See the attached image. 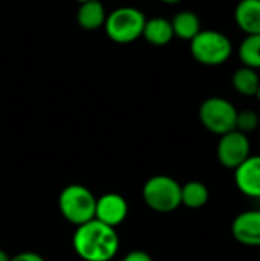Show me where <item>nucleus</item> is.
Here are the masks:
<instances>
[{
	"mask_svg": "<svg viewBox=\"0 0 260 261\" xmlns=\"http://www.w3.org/2000/svg\"><path fill=\"white\" fill-rule=\"evenodd\" d=\"M159 2H162L166 5H176V3H181L182 0H159Z\"/></svg>",
	"mask_w": 260,
	"mask_h": 261,
	"instance_id": "obj_22",
	"label": "nucleus"
},
{
	"mask_svg": "<svg viewBox=\"0 0 260 261\" xmlns=\"http://www.w3.org/2000/svg\"><path fill=\"white\" fill-rule=\"evenodd\" d=\"M216 156L224 168L236 170L245 159L251 156V142L248 135L239 130L222 135L216 147Z\"/></svg>",
	"mask_w": 260,
	"mask_h": 261,
	"instance_id": "obj_7",
	"label": "nucleus"
},
{
	"mask_svg": "<svg viewBox=\"0 0 260 261\" xmlns=\"http://www.w3.org/2000/svg\"><path fill=\"white\" fill-rule=\"evenodd\" d=\"M143 199L156 213H173L181 206V185L170 176H153L143 187Z\"/></svg>",
	"mask_w": 260,
	"mask_h": 261,
	"instance_id": "obj_5",
	"label": "nucleus"
},
{
	"mask_svg": "<svg viewBox=\"0 0 260 261\" xmlns=\"http://www.w3.org/2000/svg\"><path fill=\"white\" fill-rule=\"evenodd\" d=\"M234 184L244 196L260 199V154H251L234 170Z\"/></svg>",
	"mask_w": 260,
	"mask_h": 261,
	"instance_id": "obj_10",
	"label": "nucleus"
},
{
	"mask_svg": "<svg viewBox=\"0 0 260 261\" xmlns=\"http://www.w3.org/2000/svg\"><path fill=\"white\" fill-rule=\"evenodd\" d=\"M238 55L242 66L251 67L254 70L260 69V34L245 35L238 47Z\"/></svg>",
	"mask_w": 260,
	"mask_h": 261,
	"instance_id": "obj_17",
	"label": "nucleus"
},
{
	"mask_svg": "<svg viewBox=\"0 0 260 261\" xmlns=\"http://www.w3.org/2000/svg\"><path fill=\"white\" fill-rule=\"evenodd\" d=\"M106 11L101 2L98 0H87L80 3L77 11V21L86 31H95L104 26L106 21Z\"/></svg>",
	"mask_w": 260,
	"mask_h": 261,
	"instance_id": "obj_12",
	"label": "nucleus"
},
{
	"mask_svg": "<svg viewBox=\"0 0 260 261\" xmlns=\"http://www.w3.org/2000/svg\"><path fill=\"white\" fill-rule=\"evenodd\" d=\"M146 20V15L139 9L123 6L106 17L104 31L107 37L115 43H132L143 37Z\"/></svg>",
	"mask_w": 260,
	"mask_h": 261,
	"instance_id": "obj_4",
	"label": "nucleus"
},
{
	"mask_svg": "<svg viewBox=\"0 0 260 261\" xmlns=\"http://www.w3.org/2000/svg\"><path fill=\"white\" fill-rule=\"evenodd\" d=\"M234 23L245 35L260 34V0H241L234 8Z\"/></svg>",
	"mask_w": 260,
	"mask_h": 261,
	"instance_id": "obj_11",
	"label": "nucleus"
},
{
	"mask_svg": "<svg viewBox=\"0 0 260 261\" xmlns=\"http://www.w3.org/2000/svg\"><path fill=\"white\" fill-rule=\"evenodd\" d=\"M129 213V205L127 200L116 193H107L97 199V206H95V219L100 220L101 223L116 228L121 225Z\"/></svg>",
	"mask_w": 260,
	"mask_h": 261,
	"instance_id": "obj_8",
	"label": "nucleus"
},
{
	"mask_svg": "<svg viewBox=\"0 0 260 261\" xmlns=\"http://www.w3.org/2000/svg\"><path fill=\"white\" fill-rule=\"evenodd\" d=\"M231 84L238 93L244 96H256L260 86V76L257 70L247 66H241L234 70Z\"/></svg>",
	"mask_w": 260,
	"mask_h": 261,
	"instance_id": "obj_15",
	"label": "nucleus"
},
{
	"mask_svg": "<svg viewBox=\"0 0 260 261\" xmlns=\"http://www.w3.org/2000/svg\"><path fill=\"white\" fill-rule=\"evenodd\" d=\"M238 112L231 101L222 96H210L199 107V121L208 132L222 136L236 130Z\"/></svg>",
	"mask_w": 260,
	"mask_h": 261,
	"instance_id": "obj_6",
	"label": "nucleus"
},
{
	"mask_svg": "<svg viewBox=\"0 0 260 261\" xmlns=\"http://www.w3.org/2000/svg\"><path fill=\"white\" fill-rule=\"evenodd\" d=\"M72 245L81 260L110 261L118 252L120 239L115 228L93 219L77 226Z\"/></svg>",
	"mask_w": 260,
	"mask_h": 261,
	"instance_id": "obj_1",
	"label": "nucleus"
},
{
	"mask_svg": "<svg viewBox=\"0 0 260 261\" xmlns=\"http://www.w3.org/2000/svg\"><path fill=\"white\" fill-rule=\"evenodd\" d=\"M9 261H44L41 255L37 252H20L15 257H12Z\"/></svg>",
	"mask_w": 260,
	"mask_h": 261,
	"instance_id": "obj_20",
	"label": "nucleus"
},
{
	"mask_svg": "<svg viewBox=\"0 0 260 261\" xmlns=\"http://www.w3.org/2000/svg\"><path fill=\"white\" fill-rule=\"evenodd\" d=\"M143 37L146 41H149L153 46H166L173 40V28L170 20L164 17H153L150 20H146Z\"/></svg>",
	"mask_w": 260,
	"mask_h": 261,
	"instance_id": "obj_13",
	"label": "nucleus"
},
{
	"mask_svg": "<svg viewBox=\"0 0 260 261\" xmlns=\"http://www.w3.org/2000/svg\"><path fill=\"white\" fill-rule=\"evenodd\" d=\"M78 3H83V2H87V0H77Z\"/></svg>",
	"mask_w": 260,
	"mask_h": 261,
	"instance_id": "obj_24",
	"label": "nucleus"
},
{
	"mask_svg": "<svg viewBox=\"0 0 260 261\" xmlns=\"http://www.w3.org/2000/svg\"><path fill=\"white\" fill-rule=\"evenodd\" d=\"M97 197L84 185H67L58 197L61 216L72 225L80 226L95 219Z\"/></svg>",
	"mask_w": 260,
	"mask_h": 261,
	"instance_id": "obj_3",
	"label": "nucleus"
},
{
	"mask_svg": "<svg viewBox=\"0 0 260 261\" xmlns=\"http://www.w3.org/2000/svg\"><path fill=\"white\" fill-rule=\"evenodd\" d=\"M210 199V193L205 184L199 180L187 182L181 185V205H185L190 210H198L207 205Z\"/></svg>",
	"mask_w": 260,
	"mask_h": 261,
	"instance_id": "obj_16",
	"label": "nucleus"
},
{
	"mask_svg": "<svg viewBox=\"0 0 260 261\" xmlns=\"http://www.w3.org/2000/svg\"><path fill=\"white\" fill-rule=\"evenodd\" d=\"M233 43L221 31L204 29L190 41V52L193 58L204 66H222L233 55Z\"/></svg>",
	"mask_w": 260,
	"mask_h": 261,
	"instance_id": "obj_2",
	"label": "nucleus"
},
{
	"mask_svg": "<svg viewBox=\"0 0 260 261\" xmlns=\"http://www.w3.org/2000/svg\"><path fill=\"white\" fill-rule=\"evenodd\" d=\"M123 261H153V258L144 251H132L124 257Z\"/></svg>",
	"mask_w": 260,
	"mask_h": 261,
	"instance_id": "obj_19",
	"label": "nucleus"
},
{
	"mask_svg": "<svg viewBox=\"0 0 260 261\" xmlns=\"http://www.w3.org/2000/svg\"><path fill=\"white\" fill-rule=\"evenodd\" d=\"M256 98L259 99V102H260V86H259V90H257V95H256Z\"/></svg>",
	"mask_w": 260,
	"mask_h": 261,
	"instance_id": "obj_23",
	"label": "nucleus"
},
{
	"mask_svg": "<svg viewBox=\"0 0 260 261\" xmlns=\"http://www.w3.org/2000/svg\"><path fill=\"white\" fill-rule=\"evenodd\" d=\"M231 234L244 246H260V210H247L238 214L231 225Z\"/></svg>",
	"mask_w": 260,
	"mask_h": 261,
	"instance_id": "obj_9",
	"label": "nucleus"
},
{
	"mask_svg": "<svg viewBox=\"0 0 260 261\" xmlns=\"http://www.w3.org/2000/svg\"><path fill=\"white\" fill-rule=\"evenodd\" d=\"M170 23H172V28H173V35L181 38V40H185V41H192L202 31L199 17L192 11L178 12L170 20Z\"/></svg>",
	"mask_w": 260,
	"mask_h": 261,
	"instance_id": "obj_14",
	"label": "nucleus"
},
{
	"mask_svg": "<svg viewBox=\"0 0 260 261\" xmlns=\"http://www.w3.org/2000/svg\"><path fill=\"white\" fill-rule=\"evenodd\" d=\"M260 124V118L257 115V112L254 110H241L238 112V119H236V130L248 135L254 130H257Z\"/></svg>",
	"mask_w": 260,
	"mask_h": 261,
	"instance_id": "obj_18",
	"label": "nucleus"
},
{
	"mask_svg": "<svg viewBox=\"0 0 260 261\" xmlns=\"http://www.w3.org/2000/svg\"><path fill=\"white\" fill-rule=\"evenodd\" d=\"M9 260H11V258H9V255H8L5 251H2V249H0V261H9Z\"/></svg>",
	"mask_w": 260,
	"mask_h": 261,
	"instance_id": "obj_21",
	"label": "nucleus"
}]
</instances>
